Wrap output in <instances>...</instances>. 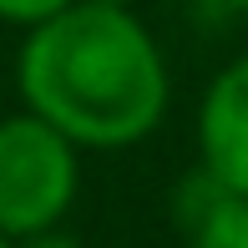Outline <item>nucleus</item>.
<instances>
[{"mask_svg": "<svg viewBox=\"0 0 248 248\" xmlns=\"http://www.w3.org/2000/svg\"><path fill=\"white\" fill-rule=\"evenodd\" d=\"M0 248H16V238H5V233H0Z\"/></svg>", "mask_w": 248, "mask_h": 248, "instance_id": "8", "label": "nucleus"}, {"mask_svg": "<svg viewBox=\"0 0 248 248\" xmlns=\"http://www.w3.org/2000/svg\"><path fill=\"white\" fill-rule=\"evenodd\" d=\"M198 167L218 187L248 198V56L213 76L198 107Z\"/></svg>", "mask_w": 248, "mask_h": 248, "instance_id": "3", "label": "nucleus"}, {"mask_svg": "<svg viewBox=\"0 0 248 248\" xmlns=\"http://www.w3.org/2000/svg\"><path fill=\"white\" fill-rule=\"evenodd\" d=\"M177 208L187 223V248H248V198L218 187L202 167L183 183Z\"/></svg>", "mask_w": 248, "mask_h": 248, "instance_id": "4", "label": "nucleus"}, {"mask_svg": "<svg viewBox=\"0 0 248 248\" xmlns=\"http://www.w3.org/2000/svg\"><path fill=\"white\" fill-rule=\"evenodd\" d=\"M16 248H81V243H76L71 233L51 228V233H36V238H26V243H16Z\"/></svg>", "mask_w": 248, "mask_h": 248, "instance_id": "6", "label": "nucleus"}, {"mask_svg": "<svg viewBox=\"0 0 248 248\" xmlns=\"http://www.w3.org/2000/svg\"><path fill=\"white\" fill-rule=\"evenodd\" d=\"M16 86L26 111H36L86 152L147 142L172 101L167 56L137 10L86 0L26 31Z\"/></svg>", "mask_w": 248, "mask_h": 248, "instance_id": "1", "label": "nucleus"}, {"mask_svg": "<svg viewBox=\"0 0 248 248\" xmlns=\"http://www.w3.org/2000/svg\"><path fill=\"white\" fill-rule=\"evenodd\" d=\"M86 5H117V10H132L137 0H86Z\"/></svg>", "mask_w": 248, "mask_h": 248, "instance_id": "7", "label": "nucleus"}, {"mask_svg": "<svg viewBox=\"0 0 248 248\" xmlns=\"http://www.w3.org/2000/svg\"><path fill=\"white\" fill-rule=\"evenodd\" d=\"M81 187V147L36 111L0 117V233L16 243L61 228Z\"/></svg>", "mask_w": 248, "mask_h": 248, "instance_id": "2", "label": "nucleus"}, {"mask_svg": "<svg viewBox=\"0 0 248 248\" xmlns=\"http://www.w3.org/2000/svg\"><path fill=\"white\" fill-rule=\"evenodd\" d=\"M66 5H76V0H0V20H5V26L31 31V26H41V20L61 16Z\"/></svg>", "mask_w": 248, "mask_h": 248, "instance_id": "5", "label": "nucleus"}]
</instances>
